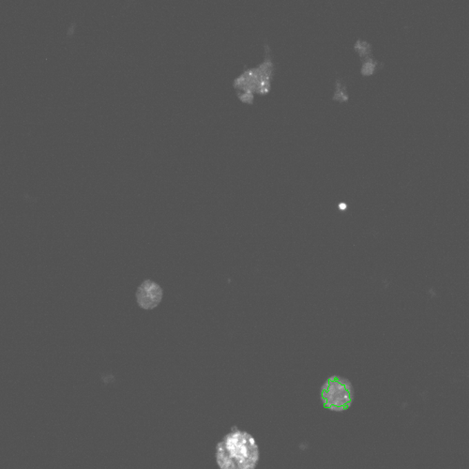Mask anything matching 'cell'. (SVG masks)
Listing matches in <instances>:
<instances>
[{"instance_id":"cell-7","label":"cell","mask_w":469,"mask_h":469,"mask_svg":"<svg viewBox=\"0 0 469 469\" xmlns=\"http://www.w3.org/2000/svg\"><path fill=\"white\" fill-rule=\"evenodd\" d=\"M237 95H238L239 100H241L242 103L248 104L254 103V93L248 92V91H237Z\"/></svg>"},{"instance_id":"cell-3","label":"cell","mask_w":469,"mask_h":469,"mask_svg":"<svg viewBox=\"0 0 469 469\" xmlns=\"http://www.w3.org/2000/svg\"><path fill=\"white\" fill-rule=\"evenodd\" d=\"M137 299L141 308L154 309L163 299V289L154 281H145L138 288Z\"/></svg>"},{"instance_id":"cell-4","label":"cell","mask_w":469,"mask_h":469,"mask_svg":"<svg viewBox=\"0 0 469 469\" xmlns=\"http://www.w3.org/2000/svg\"><path fill=\"white\" fill-rule=\"evenodd\" d=\"M332 99L335 101H340V103H346L349 100L346 85L340 79L336 81L335 95H333Z\"/></svg>"},{"instance_id":"cell-6","label":"cell","mask_w":469,"mask_h":469,"mask_svg":"<svg viewBox=\"0 0 469 469\" xmlns=\"http://www.w3.org/2000/svg\"><path fill=\"white\" fill-rule=\"evenodd\" d=\"M377 64H379L377 63V61H374L372 57H369V59H366V61H363V63H362L361 70V74L364 75V77H369V75H372L374 74Z\"/></svg>"},{"instance_id":"cell-1","label":"cell","mask_w":469,"mask_h":469,"mask_svg":"<svg viewBox=\"0 0 469 469\" xmlns=\"http://www.w3.org/2000/svg\"><path fill=\"white\" fill-rule=\"evenodd\" d=\"M215 460L220 469H255L259 446L252 434L234 427L216 446Z\"/></svg>"},{"instance_id":"cell-2","label":"cell","mask_w":469,"mask_h":469,"mask_svg":"<svg viewBox=\"0 0 469 469\" xmlns=\"http://www.w3.org/2000/svg\"><path fill=\"white\" fill-rule=\"evenodd\" d=\"M323 406L328 410L340 413L348 410L354 401V390L348 379L330 377L322 386L320 392Z\"/></svg>"},{"instance_id":"cell-5","label":"cell","mask_w":469,"mask_h":469,"mask_svg":"<svg viewBox=\"0 0 469 469\" xmlns=\"http://www.w3.org/2000/svg\"><path fill=\"white\" fill-rule=\"evenodd\" d=\"M355 50L358 52L359 56L361 59H369L372 52V46L366 41L358 40L354 46Z\"/></svg>"}]
</instances>
